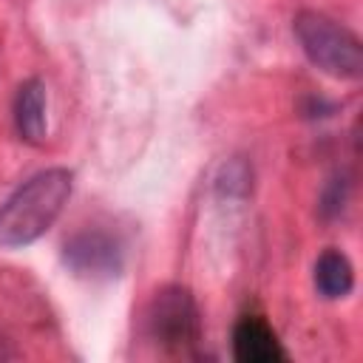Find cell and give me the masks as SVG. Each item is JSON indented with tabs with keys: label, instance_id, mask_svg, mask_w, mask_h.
<instances>
[{
	"label": "cell",
	"instance_id": "8992f818",
	"mask_svg": "<svg viewBox=\"0 0 363 363\" xmlns=\"http://www.w3.org/2000/svg\"><path fill=\"white\" fill-rule=\"evenodd\" d=\"M14 128L23 142L43 145L45 142V85L31 77L17 88L14 96Z\"/></svg>",
	"mask_w": 363,
	"mask_h": 363
},
{
	"label": "cell",
	"instance_id": "5b68a950",
	"mask_svg": "<svg viewBox=\"0 0 363 363\" xmlns=\"http://www.w3.org/2000/svg\"><path fill=\"white\" fill-rule=\"evenodd\" d=\"M233 354L238 363H281L286 352L272 326L258 315H244L233 329Z\"/></svg>",
	"mask_w": 363,
	"mask_h": 363
},
{
	"label": "cell",
	"instance_id": "3957f363",
	"mask_svg": "<svg viewBox=\"0 0 363 363\" xmlns=\"http://www.w3.org/2000/svg\"><path fill=\"white\" fill-rule=\"evenodd\" d=\"M145 329L147 337L170 354L196 349V343L201 340V315L193 292L179 284L162 286L147 303Z\"/></svg>",
	"mask_w": 363,
	"mask_h": 363
},
{
	"label": "cell",
	"instance_id": "6da1fadb",
	"mask_svg": "<svg viewBox=\"0 0 363 363\" xmlns=\"http://www.w3.org/2000/svg\"><path fill=\"white\" fill-rule=\"evenodd\" d=\"M74 190L68 167H48L26 179L0 204V247H26L37 241L62 213Z\"/></svg>",
	"mask_w": 363,
	"mask_h": 363
},
{
	"label": "cell",
	"instance_id": "9c48e42d",
	"mask_svg": "<svg viewBox=\"0 0 363 363\" xmlns=\"http://www.w3.org/2000/svg\"><path fill=\"white\" fill-rule=\"evenodd\" d=\"M346 201H349V182H346L343 173H337V176H332V179L323 184L318 210H320V216H323L326 221H332V218H337V216L343 213Z\"/></svg>",
	"mask_w": 363,
	"mask_h": 363
},
{
	"label": "cell",
	"instance_id": "52a82bcc",
	"mask_svg": "<svg viewBox=\"0 0 363 363\" xmlns=\"http://www.w3.org/2000/svg\"><path fill=\"white\" fill-rule=\"evenodd\" d=\"M352 286H354L352 261L340 250H323L315 261V289L323 298L337 301V298H346Z\"/></svg>",
	"mask_w": 363,
	"mask_h": 363
},
{
	"label": "cell",
	"instance_id": "ba28073f",
	"mask_svg": "<svg viewBox=\"0 0 363 363\" xmlns=\"http://www.w3.org/2000/svg\"><path fill=\"white\" fill-rule=\"evenodd\" d=\"M252 190V167L235 156L227 159L216 173V193L221 199H247Z\"/></svg>",
	"mask_w": 363,
	"mask_h": 363
},
{
	"label": "cell",
	"instance_id": "277c9868",
	"mask_svg": "<svg viewBox=\"0 0 363 363\" xmlns=\"http://www.w3.org/2000/svg\"><path fill=\"white\" fill-rule=\"evenodd\" d=\"M62 264L85 281H111L125 269V247L113 233L79 230L62 244Z\"/></svg>",
	"mask_w": 363,
	"mask_h": 363
},
{
	"label": "cell",
	"instance_id": "7a4b0ae2",
	"mask_svg": "<svg viewBox=\"0 0 363 363\" xmlns=\"http://www.w3.org/2000/svg\"><path fill=\"white\" fill-rule=\"evenodd\" d=\"M295 40L306 60L335 79H360L363 74V45L360 37L343 23L323 11L303 9L292 20Z\"/></svg>",
	"mask_w": 363,
	"mask_h": 363
}]
</instances>
